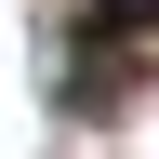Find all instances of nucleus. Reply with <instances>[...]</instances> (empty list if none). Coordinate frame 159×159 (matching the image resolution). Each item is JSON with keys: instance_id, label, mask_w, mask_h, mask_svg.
Masks as SVG:
<instances>
[]
</instances>
